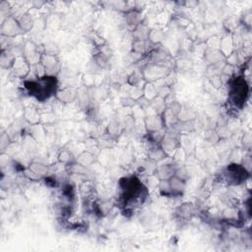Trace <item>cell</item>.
Segmentation results:
<instances>
[{"label":"cell","instance_id":"obj_1","mask_svg":"<svg viewBox=\"0 0 252 252\" xmlns=\"http://www.w3.org/2000/svg\"><path fill=\"white\" fill-rule=\"evenodd\" d=\"M162 152L161 150H155L153 153L151 154V159H154V160H162L164 159V155H162Z\"/></svg>","mask_w":252,"mask_h":252}]
</instances>
